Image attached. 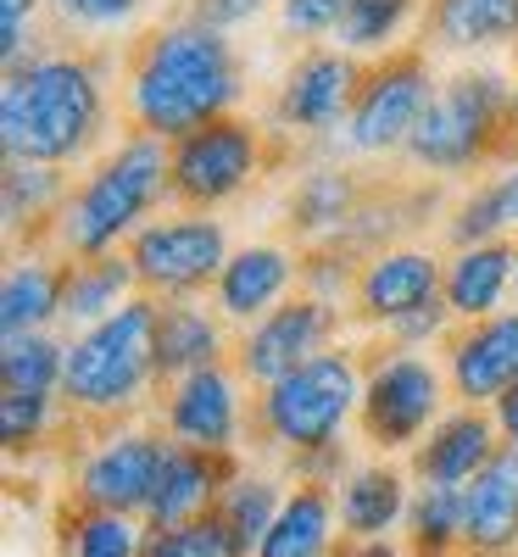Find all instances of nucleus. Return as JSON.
Masks as SVG:
<instances>
[{"label": "nucleus", "instance_id": "nucleus-21", "mask_svg": "<svg viewBox=\"0 0 518 557\" xmlns=\"http://www.w3.org/2000/svg\"><path fill=\"white\" fill-rule=\"evenodd\" d=\"M234 357L229 323L218 318V307L201 301H157V380L173 385L184 374H201Z\"/></svg>", "mask_w": 518, "mask_h": 557}, {"label": "nucleus", "instance_id": "nucleus-5", "mask_svg": "<svg viewBox=\"0 0 518 557\" xmlns=\"http://www.w3.org/2000/svg\"><path fill=\"white\" fill-rule=\"evenodd\" d=\"M357 407H362V357L351 346H335L251 396V435L285 462H296L323 446H346V424L357 418Z\"/></svg>", "mask_w": 518, "mask_h": 557}, {"label": "nucleus", "instance_id": "nucleus-4", "mask_svg": "<svg viewBox=\"0 0 518 557\" xmlns=\"http://www.w3.org/2000/svg\"><path fill=\"white\" fill-rule=\"evenodd\" d=\"M168 173H173V151L151 134H128L123 146L107 151V162L89 173L84 184H73V196L57 218L51 246L62 257H107L123 251L139 228L151 223V212L168 196Z\"/></svg>", "mask_w": 518, "mask_h": 557}, {"label": "nucleus", "instance_id": "nucleus-37", "mask_svg": "<svg viewBox=\"0 0 518 557\" xmlns=\"http://www.w3.org/2000/svg\"><path fill=\"white\" fill-rule=\"evenodd\" d=\"M139 557H251V552L240 546V535H234L218 513H207V519L178 524V530H151Z\"/></svg>", "mask_w": 518, "mask_h": 557}, {"label": "nucleus", "instance_id": "nucleus-6", "mask_svg": "<svg viewBox=\"0 0 518 557\" xmlns=\"http://www.w3.org/2000/svg\"><path fill=\"white\" fill-rule=\"evenodd\" d=\"M507 107L513 84L502 73H457L435 89V101L423 107L407 157L430 173H468L507 151Z\"/></svg>", "mask_w": 518, "mask_h": 557}, {"label": "nucleus", "instance_id": "nucleus-11", "mask_svg": "<svg viewBox=\"0 0 518 557\" xmlns=\"http://www.w3.org/2000/svg\"><path fill=\"white\" fill-rule=\"evenodd\" d=\"M162 457H168V435L151 424H107L101 441H89L84 457L73 462V485L67 502L78 507H101V513H134L146 519V502L157 491L162 474Z\"/></svg>", "mask_w": 518, "mask_h": 557}, {"label": "nucleus", "instance_id": "nucleus-14", "mask_svg": "<svg viewBox=\"0 0 518 557\" xmlns=\"http://www.w3.org/2000/svg\"><path fill=\"white\" fill-rule=\"evenodd\" d=\"M446 285V257L423 251V246H385L373 251L357 273V290H351V318L362 330H396L402 318L423 312L441 301Z\"/></svg>", "mask_w": 518, "mask_h": 557}, {"label": "nucleus", "instance_id": "nucleus-17", "mask_svg": "<svg viewBox=\"0 0 518 557\" xmlns=\"http://www.w3.org/2000/svg\"><path fill=\"white\" fill-rule=\"evenodd\" d=\"M502 451V430L491 407H446V418L412 446L407 474L418 485H452L462 491L474 474L491 469V457Z\"/></svg>", "mask_w": 518, "mask_h": 557}, {"label": "nucleus", "instance_id": "nucleus-47", "mask_svg": "<svg viewBox=\"0 0 518 557\" xmlns=\"http://www.w3.org/2000/svg\"><path fill=\"white\" fill-rule=\"evenodd\" d=\"M513 251H518V240H513ZM513 301H518V278H513Z\"/></svg>", "mask_w": 518, "mask_h": 557}, {"label": "nucleus", "instance_id": "nucleus-8", "mask_svg": "<svg viewBox=\"0 0 518 557\" xmlns=\"http://www.w3.org/2000/svg\"><path fill=\"white\" fill-rule=\"evenodd\" d=\"M123 251H128V262H134L139 296H151V301H196L201 290L218 285L223 262L234 257L223 223H218L212 212L151 218Z\"/></svg>", "mask_w": 518, "mask_h": 557}, {"label": "nucleus", "instance_id": "nucleus-27", "mask_svg": "<svg viewBox=\"0 0 518 557\" xmlns=\"http://www.w3.org/2000/svg\"><path fill=\"white\" fill-rule=\"evenodd\" d=\"M134 296H139V278H134L128 251H107V257H73V268H67V307H62L67 335L96 330V323H107L112 312H123Z\"/></svg>", "mask_w": 518, "mask_h": 557}, {"label": "nucleus", "instance_id": "nucleus-45", "mask_svg": "<svg viewBox=\"0 0 518 557\" xmlns=\"http://www.w3.org/2000/svg\"><path fill=\"white\" fill-rule=\"evenodd\" d=\"M507 151H518V84H513V107H507Z\"/></svg>", "mask_w": 518, "mask_h": 557}, {"label": "nucleus", "instance_id": "nucleus-44", "mask_svg": "<svg viewBox=\"0 0 518 557\" xmlns=\"http://www.w3.org/2000/svg\"><path fill=\"white\" fill-rule=\"evenodd\" d=\"M491 412H496V430H502V441H507V446H518V385H513V391H507Z\"/></svg>", "mask_w": 518, "mask_h": 557}, {"label": "nucleus", "instance_id": "nucleus-13", "mask_svg": "<svg viewBox=\"0 0 518 557\" xmlns=\"http://www.w3.org/2000/svg\"><path fill=\"white\" fill-rule=\"evenodd\" d=\"M341 330H346V312L335 301H318V296H291L285 307H273L268 318H257L251 330H240L234 341V368L251 391H268L273 380L296 374L301 362L323 357L341 346Z\"/></svg>", "mask_w": 518, "mask_h": 557}, {"label": "nucleus", "instance_id": "nucleus-36", "mask_svg": "<svg viewBox=\"0 0 518 557\" xmlns=\"http://www.w3.org/2000/svg\"><path fill=\"white\" fill-rule=\"evenodd\" d=\"M412 12H418V0H346V17H341L335 39L346 57H373V51L391 57V45Z\"/></svg>", "mask_w": 518, "mask_h": 557}, {"label": "nucleus", "instance_id": "nucleus-29", "mask_svg": "<svg viewBox=\"0 0 518 557\" xmlns=\"http://www.w3.org/2000/svg\"><path fill=\"white\" fill-rule=\"evenodd\" d=\"M423 39L441 45V51L518 45V0H430Z\"/></svg>", "mask_w": 518, "mask_h": 557}, {"label": "nucleus", "instance_id": "nucleus-12", "mask_svg": "<svg viewBox=\"0 0 518 557\" xmlns=\"http://www.w3.org/2000/svg\"><path fill=\"white\" fill-rule=\"evenodd\" d=\"M251 385L240 380L234 362L201 368V374H184L173 385L157 391L151 412H157V430L178 446H196V451H223L234 457L251 430Z\"/></svg>", "mask_w": 518, "mask_h": 557}, {"label": "nucleus", "instance_id": "nucleus-42", "mask_svg": "<svg viewBox=\"0 0 518 557\" xmlns=\"http://www.w3.org/2000/svg\"><path fill=\"white\" fill-rule=\"evenodd\" d=\"M262 7H268V0H196L190 17L207 23V28H218V34H229V28H240V23L262 17Z\"/></svg>", "mask_w": 518, "mask_h": 557}, {"label": "nucleus", "instance_id": "nucleus-34", "mask_svg": "<svg viewBox=\"0 0 518 557\" xmlns=\"http://www.w3.org/2000/svg\"><path fill=\"white\" fill-rule=\"evenodd\" d=\"M285 496H291L285 480L257 474V469H240V474L223 485V496H218V519H223L234 535H240V546L257 557V546H262V535L273 530L279 507H285Z\"/></svg>", "mask_w": 518, "mask_h": 557}, {"label": "nucleus", "instance_id": "nucleus-32", "mask_svg": "<svg viewBox=\"0 0 518 557\" xmlns=\"http://www.w3.org/2000/svg\"><path fill=\"white\" fill-rule=\"evenodd\" d=\"M407 557H457L462 552V491L452 485H418L407 524H402Z\"/></svg>", "mask_w": 518, "mask_h": 557}, {"label": "nucleus", "instance_id": "nucleus-18", "mask_svg": "<svg viewBox=\"0 0 518 557\" xmlns=\"http://www.w3.org/2000/svg\"><path fill=\"white\" fill-rule=\"evenodd\" d=\"M240 469H246L240 451L223 457V451H196V446L168 441L157 491H151V502H146V530H178V524H196V519L218 513L223 485L240 474Z\"/></svg>", "mask_w": 518, "mask_h": 557}, {"label": "nucleus", "instance_id": "nucleus-39", "mask_svg": "<svg viewBox=\"0 0 518 557\" xmlns=\"http://www.w3.org/2000/svg\"><path fill=\"white\" fill-rule=\"evenodd\" d=\"M45 7L57 12L62 28H118L146 7V0H45Z\"/></svg>", "mask_w": 518, "mask_h": 557}, {"label": "nucleus", "instance_id": "nucleus-22", "mask_svg": "<svg viewBox=\"0 0 518 557\" xmlns=\"http://www.w3.org/2000/svg\"><path fill=\"white\" fill-rule=\"evenodd\" d=\"M67 268L62 251H28L0 278V335H39L57 330L67 307Z\"/></svg>", "mask_w": 518, "mask_h": 557}, {"label": "nucleus", "instance_id": "nucleus-48", "mask_svg": "<svg viewBox=\"0 0 518 557\" xmlns=\"http://www.w3.org/2000/svg\"><path fill=\"white\" fill-rule=\"evenodd\" d=\"M513 51H518V45H513Z\"/></svg>", "mask_w": 518, "mask_h": 557}, {"label": "nucleus", "instance_id": "nucleus-20", "mask_svg": "<svg viewBox=\"0 0 518 557\" xmlns=\"http://www.w3.org/2000/svg\"><path fill=\"white\" fill-rule=\"evenodd\" d=\"M418 480L407 474V462L396 457H373L335 485V507H341V535L346 541H396V530L407 524Z\"/></svg>", "mask_w": 518, "mask_h": 557}, {"label": "nucleus", "instance_id": "nucleus-19", "mask_svg": "<svg viewBox=\"0 0 518 557\" xmlns=\"http://www.w3.org/2000/svg\"><path fill=\"white\" fill-rule=\"evenodd\" d=\"M296 285H301V257H291L285 246H273V240L234 246V257L223 262L218 285H212V307L234 330H251L257 318L285 307Z\"/></svg>", "mask_w": 518, "mask_h": 557}, {"label": "nucleus", "instance_id": "nucleus-35", "mask_svg": "<svg viewBox=\"0 0 518 557\" xmlns=\"http://www.w3.org/2000/svg\"><path fill=\"white\" fill-rule=\"evenodd\" d=\"M62 396H28V391H0V441H7V457H39L45 446L57 441V430L67 424Z\"/></svg>", "mask_w": 518, "mask_h": 557}, {"label": "nucleus", "instance_id": "nucleus-43", "mask_svg": "<svg viewBox=\"0 0 518 557\" xmlns=\"http://www.w3.org/2000/svg\"><path fill=\"white\" fill-rule=\"evenodd\" d=\"M335 557H407L402 541H341Z\"/></svg>", "mask_w": 518, "mask_h": 557}, {"label": "nucleus", "instance_id": "nucleus-38", "mask_svg": "<svg viewBox=\"0 0 518 557\" xmlns=\"http://www.w3.org/2000/svg\"><path fill=\"white\" fill-rule=\"evenodd\" d=\"M357 273H362L357 251L323 240V246H312V251L301 257V296H318V301H335V307H341V301H351V290H357Z\"/></svg>", "mask_w": 518, "mask_h": 557}, {"label": "nucleus", "instance_id": "nucleus-30", "mask_svg": "<svg viewBox=\"0 0 518 557\" xmlns=\"http://www.w3.org/2000/svg\"><path fill=\"white\" fill-rule=\"evenodd\" d=\"M146 519L134 513H101V507L67 502L57 513V552L62 557H139L146 552Z\"/></svg>", "mask_w": 518, "mask_h": 557}, {"label": "nucleus", "instance_id": "nucleus-15", "mask_svg": "<svg viewBox=\"0 0 518 557\" xmlns=\"http://www.w3.org/2000/svg\"><path fill=\"white\" fill-rule=\"evenodd\" d=\"M441 368L457 407H496L518 385V307L480 323H457Z\"/></svg>", "mask_w": 518, "mask_h": 557}, {"label": "nucleus", "instance_id": "nucleus-10", "mask_svg": "<svg viewBox=\"0 0 518 557\" xmlns=\"http://www.w3.org/2000/svg\"><path fill=\"white\" fill-rule=\"evenodd\" d=\"M173 173H168V196L178 212H218L229 207L246 184L262 173V128L246 117H218L196 134L173 139Z\"/></svg>", "mask_w": 518, "mask_h": 557}, {"label": "nucleus", "instance_id": "nucleus-7", "mask_svg": "<svg viewBox=\"0 0 518 557\" xmlns=\"http://www.w3.org/2000/svg\"><path fill=\"white\" fill-rule=\"evenodd\" d=\"M446 368L407 346H373L362 357L357 430L380 457H412V446L446 418Z\"/></svg>", "mask_w": 518, "mask_h": 557}, {"label": "nucleus", "instance_id": "nucleus-28", "mask_svg": "<svg viewBox=\"0 0 518 557\" xmlns=\"http://www.w3.org/2000/svg\"><path fill=\"white\" fill-rule=\"evenodd\" d=\"M362 207V190L346 168H307L291 190V207H285V223L296 240H335L341 228L351 223V212Z\"/></svg>", "mask_w": 518, "mask_h": 557}, {"label": "nucleus", "instance_id": "nucleus-2", "mask_svg": "<svg viewBox=\"0 0 518 557\" xmlns=\"http://www.w3.org/2000/svg\"><path fill=\"white\" fill-rule=\"evenodd\" d=\"M107 123V89L101 67L84 57H23L7 67L0 89V157L7 162H39V168H67L96 146Z\"/></svg>", "mask_w": 518, "mask_h": 557}, {"label": "nucleus", "instance_id": "nucleus-16", "mask_svg": "<svg viewBox=\"0 0 518 557\" xmlns=\"http://www.w3.org/2000/svg\"><path fill=\"white\" fill-rule=\"evenodd\" d=\"M362 73L368 67L346 51H307L285 73V89H279V123L291 134H329V128L341 134L351 117Z\"/></svg>", "mask_w": 518, "mask_h": 557}, {"label": "nucleus", "instance_id": "nucleus-24", "mask_svg": "<svg viewBox=\"0 0 518 557\" xmlns=\"http://www.w3.org/2000/svg\"><path fill=\"white\" fill-rule=\"evenodd\" d=\"M513 278H518V251L513 240H485V246H462L446 257V307L457 323H480L507 312L513 301Z\"/></svg>", "mask_w": 518, "mask_h": 557}, {"label": "nucleus", "instance_id": "nucleus-46", "mask_svg": "<svg viewBox=\"0 0 518 557\" xmlns=\"http://www.w3.org/2000/svg\"><path fill=\"white\" fill-rule=\"evenodd\" d=\"M457 557H518V552H457Z\"/></svg>", "mask_w": 518, "mask_h": 557}, {"label": "nucleus", "instance_id": "nucleus-9", "mask_svg": "<svg viewBox=\"0 0 518 557\" xmlns=\"http://www.w3.org/2000/svg\"><path fill=\"white\" fill-rule=\"evenodd\" d=\"M435 101V78H430V51H391L380 57L362 84L346 128L335 134V146L351 157H385V151H407V139L423 117V107Z\"/></svg>", "mask_w": 518, "mask_h": 557}, {"label": "nucleus", "instance_id": "nucleus-41", "mask_svg": "<svg viewBox=\"0 0 518 557\" xmlns=\"http://www.w3.org/2000/svg\"><path fill=\"white\" fill-rule=\"evenodd\" d=\"M39 0H0V57L7 67H17L28 57V17H34Z\"/></svg>", "mask_w": 518, "mask_h": 557}, {"label": "nucleus", "instance_id": "nucleus-1", "mask_svg": "<svg viewBox=\"0 0 518 557\" xmlns=\"http://www.w3.org/2000/svg\"><path fill=\"white\" fill-rule=\"evenodd\" d=\"M240 89H246V73H240V57H234L229 34H218L196 17L146 34L128 57L134 128L162 139V146L229 117Z\"/></svg>", "mask_w": 518, "mask_h": 557}, {"label": "nucleus", "instance_id": "nucleus-23", "mask_svg": "<svg viewBox=\"0 0 518 557\" xmlns=\"http://www.w3.org/2000/svg\"><path fill=\"white\" fill-rule=\"evenodd\" d=\"M462 552H518V446L507 441L462 485Z\"/></svg>", "mask_w": 518, "mask_h": 557}, {"label": "nucleus", "instance_id": "nucleus-40", "mask_svg": "<svg viewBox=\"0 0 518 557\" xmlns=\"http://www.w3.org/2000/svg\"><path fill=\"white\" fill-rule=\"evenodd\" d=\"M279 17H285L291 34L318 39V34H335V28H341L346 0H285V7H279Z\"/></svg>", "mask_w": 518, "mask_h": 557}, {"label": "nucleus", "instance_id": "nucleus-25", "mask_svg": "<svg viewBox=\"0 0 518 557\" xmlns=\"http://www.w3.org/2000/svg\"><path fill=\"white\" fill-rule=\"evenodd\" d=\"M67 196H73V184H67L62 168L7 162V173H0V218H7L12 246H23V240H34V246L51 240Z\"/></svg>", "mask_w": 518, "mask_h": 557}, {"label": "nucleus", "instance_id": "nucleus-3", "mask_svg": "<svg viewBox=\"0 0 518 557\" xmlns=\"http://www.w3.org/2000/svg\"><path fill=\"white\" fill-rule=\"evenodd\" d=\"M162 391L157 380V301L134 296L123 312L84 335H67L62 407L73 424H128V418Z\"/></svg>", "mask_w": 518, "mask_h": 557}, {"label": "nucleus", "instance_id": "nucleus-26", "mask_svg": "<svg viewBox=\"0 0 518 557\" xmlns=\"http://www.w3.org/2000/svg\"><path fill=\"white\" fill-rule=\"evenodd\" d=\"M341 507L329 485H291L273 530L262 535L257 557H335L341 552Z\"/></svg>", "mask_w": 518, "mask_h": 557}, {"label": "nucleus", "instance_id": "nucleus-33", "mask_svg": "<svg viewBox=\"0 0 518 557\" xmlns=\"http://www.w3.org/2000/svg\"><path fill=\"white\" fill-rule=\"evenodd\" d=\"M62 368H67V341L57 330L0 341V391L62 396Z\"/></svg>", "mask_w": 518, "mask_h": 557}, {"label": "nucleus", "instance_id": "nucleus-31", "mask_svg": "<svg viewBox=\"0 0 518 557\" xmlns=\"http://www.w3.org/2000/svg\"><path fill=\"white\" fill-rule=\"evenodd\" d=\"M446 240L462 246H485V240H518V168L485 178L480 190H468L462 207L446 223Z\"/></svg>", "mask_w": 518, "mask_h": 557}]
</instances>
